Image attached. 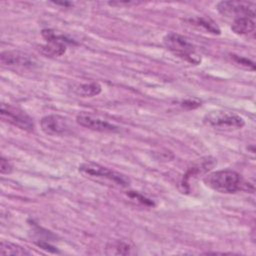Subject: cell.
I'll use <instances>...</instances> for the list:
<instances>
[{"label":"cell","instance_id":"14","mask_svg":"<svg viewBox=\"0 0 256 256\" xmlns=\"http://www.w3.org/2000/svg\"><path fill=\"white\" fill-rule=\"evenodd\" d=\"M0 255H30V252L15 243L2 241L0 243Z\"/></svg>","mask_w":256,"mask_h":256},{"label":"cell","instance_id":"8","mask_svg":"<svg viewBox=\"0 0 256 256\" xmlns=\"http://www.w3.org/2000/svg\"><path fill=\"white\" fill-rule=\"evenodd\" d=\"M0 61L3 66L33 68L37 65L36 59L28 53L18 50H6L1 52Z\"/></svg>","mask_w":256,"mask_h":256},{"label":"cell","instance_id":"6","mask_svg":"<svg viewBox=\"0 0 256 256\" xmlns=\"http://www.w3.org/2000/svg\"><path fill=\"white\" fill-rule=\"evenodd\" d=\"M0 116L3 121L8 122L19 129L25 131L34 130L35 125L33 119L27 113H25V111L18 107L2 103L0 107Z\"/></svg>","mask_w":256,"mask_h":256},{"label":"cell","instance_id":"21","mask_svg":"<svg viewBox=\"0 0 256 256\" xmlns=\"http://www.w3.org/2000/svg\"><path fill=\"white\" fill-rule=\"evenodd\" d=\"M54 4H56V5H63V6L71 5V3H69V2H54Z\"/></svg>","mask_w":256,"mask_h":256},{"label":"cell","instance_id":"7","mask_svg":"<svg viewBox=\"0 0 256 256\" xmlns=\"http://www.w3.org/2000/svg\"><path fill=\"white\" fill-rule=\"evenodd\" d=\"M256 5L248 1H221L217 4V10L226 17H255Z\"/></svg>","mask_w":256,"mask_h":256},{"label":"cell","instance_id":"17","mask_svg":"<svg viewBox=\"0 0 256 256\" xmlns=\"http://www.w3.org/2000/svg\"><path fill=\"white\" fill-rule=\"evenodd\" d=\"M230 58H231V60H232L236 65H238V66L241 67V68H244V69H246V70H251V71H254V70H255V64H254V62H252V61L249 60L248 58L241 57V56H238V55H235V54H231V55H230Z\"/></svg>","mask_w":256,"mask_h":256},{"label":"cell","instance_id":"5","mask_svg":"<svg viewBox=\"0 0 256 256\" xmlns=\"http://www.w3.org/2000/svg\"><path fill=\"white\" fill-rule=\"evenodd\" d=\"M41 33L47 43L40 46L39 51L47 57H59L66 52L68 44H75L74 40L57 34L52 29H43Z\"/></svg>","mask_w":256,"mask_h":256},{"label":"cell","instance_id":"16","mask_svg":"<svg viewBox=\"0 0 256 256\" xmlns=\"http://www.w3.org/2000/svg\"><path fill=\"white\" fill-rule=\"evenodd\" d=\"M111 248L107 247V249H110V252H107V254H116V255H127L132 253V247L130 244L125 242H115L110 245Z\"/></svg>","mask_w":256,"mask_h":256},{"label":"cell","instance_id":"19","mask_svg":"<svg viewBox=\"0 0 256 256\" xmlns=\"http://www.w3.org/2000/svg\"><path fill=\"white\" fill-rule=\"evenodd\" d=\"M181 106L185 109L191 110V109H196L199 106H201V101L196 99V98H189V99H185L181 102Z\"/></svg>","mask_w":256,"mask_h":256},{"label":"cell","instance_id":"9","mask_svg":"<svg viewBox=\"0 0 256 256\" xmlns=\"http://www.w3.org/2000/svg\"><path fill=\"white\" fill-rule=\"evenodd\" d=\"M76 122L85 128L99 132H117L119 127L91 113L81 112L76 116Z\"/></svg>","mask_w":256,"mask_h":256},{"label":"cell","instance_id":"18","mask_svg":"<svg viewBox=\"0 0 256 256\" xmlns=\"http://www.w3.org/2000/svg\"><path fill=\"white\" fill-rule=\"evenodd\" d=\"M127 195L132 198V199H136L138 202H140L141 204L143 205H146V206H154V202L148 198H146L145 196H143L142 194L138 193V192H135V191H129L127 193Z\"/></svg>","mask_w":256,"mask_h":256},{"label":"cell","instance_id":"4","mask_svg":"<svg viewBox=\"0 0 256 256\" xmlns=\"http://www.w3.org/2000/svg\"><path fill=\"white\" fill-rule=\"evenodd\" d=\"M203 122L208 127L225 131L241 129L245 125V121L240 115L222 110L207 113L203 118Z\"/></svg>","mask_w":256,"mask_h":256},{"label":"cell","instance_id":"11","mask_svg":"<svg viewBox=\"0 0 256 256\" xmlns=\"http://www.w3.org/2000/svg\"><path fill=\"white\" fill-rule=\"evenodd\" d=\"M215 164V161L210 158H206V160H202L201 162H199L197 165L191 167L187 172L186 174L183 176V179H182V182H181V186L183 188V191L185 190L186 192L189 191V181L190 179L192 178H195L197 177L198 175L200 174H204L206 173L209 169H211Z\"/></svg>","mask_w":256,"mask_h":256},{"label":"cell","instance_id":"3","mask_svg":"<svg viewBox=\"0 0 256 256\" xmlns=\"http://www.w3.org/2000/svg\"><path fill=\"white\" fill-rule=\"evenodd\" d=\"M78 170L85 177L104 179L120 187H128L130 185V179L126 175L104 167L95 162L81 163L78 167Z\"/></svg>","mask_w":256,"mask_h":256},{"label":"cell","instance_id":"1","mask_svg":"<svg viewBox=\"0 0 256 256\" xmlns=\"http://www.w3.org/2000/svg\"><path fill=\"white\" fill-rule=\"evenodd\" d=\"M204 183L211 189L220 193H235L246 185L241 175L232 169H223L209 173Z\"/></svg>","mask_w":256,"mask_h":256},{"label":"cell","instance_id":"10","mask_svg":"<svg viewBox=\"0 0 256 256\" xmlns=\"http://www.w3.org/2000/svg\"><path fill=\"white\" fill-rule=\"evenodd\" d=\"M40 125L42 131L48 135H62L69 130L67 119L56 114L44 116L40 121Z\"/></svg>","mask_w":256,"mask_h":256},{"label":"cell","instance_id":"2","mask_svg":"<svg viewBox=\"0 0 256 256\" xmlns=\"http://www.w3.org/2000/svg\"><path fill=\"white\" fill-rule=\"evenodd\" d=\"M163 43L177 57L191 64H199L201 62V56L196 51L195 46L186 37L175 32H170L164 36Z\"/></svg>","mask_w":256,"mask_h":256},{"label":"cell","instance_id":"12","mask_svg":"<svg viewBox=\"0 0 256 256\" xmlns=\"http://www.w3.org/2000/svg\"><path fill=\"white\" fill-rule=\"evenodd\" d=\"M231 29L238 35H248L253 33L255 29V22L249 17L235 18L232 22Z\"/></svg>","mask_w":256,"mask_h":256},{"label":"cell","instance_id":"13","mask_svg":"<svg viewBox=\"0 0 256 256\" xmlns=\"http://www.w3.org/2000/svg\"><path fill=\"white\" fill-rule=\"evenodd\" d=\"M73 91L75 94L81 97H93L97 96L101 93L102 87L97 82H89V83H80L74 86Z\"/></svg>","mask_w":256,"mask_h":256},{"label":"cell","instance_id":"20","mask_svg":"<svg viewBox=\"0 0 256 256\" xmlns=\"http://www.w3.org/2000/svg\"><path fill=\"white\" fill-rule=\"evenodd\" d=\"M13 170V166L11 164V162L7 159H5L4 157H1L0 160V171L2 174H10Z\"/></svg>","mask_w":256,"mask_h":256},{"label":"cell","instance_id":"15","mask_svg":"<svg viewBox=\"0 0 256 256\" xmlns=\"http://www.w3.org/2000/svg\"><path fill=\"white\" fill-rule=\"evenodd\" d=\"M191 22L195 23L198 26L203 27L205 30H207L210 33L213 34H220V28L218 27V25L210 18L207 17H197L193 20H191Z\"/></svg>","mask_w":256,"mask_h":256}]
</instances>
